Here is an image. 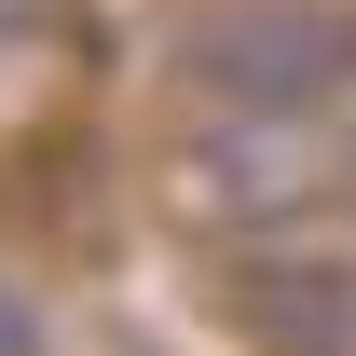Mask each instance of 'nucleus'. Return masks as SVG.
<instances>
[{
  "label": "nucleus",
  "instance_id": "nucleus-1",
  "mask_svg": "<svg viewBox=\"0 0 356 356\" xmlns=\"http://www.w3.org/2000/svg\"><path fill=\"white\" fill-rule=\"evenodd\" d=\"M165 192H178L206 233H233V247H274V233H302L315 206H343V124H302V110H220V96H206V124L178 137Z\"/></svg>",
  "mask_w": 356,
  "mask_h": 356
},
{
  "label": "nucleus",
  "instance_id": "nucleus-2",
  "mask_svg": "<svg viewBox=\"0 0 356 356\" xmlns=\"http://www.w3.org/2000/svg\"><path fill=\"white\" fill-rule=\"evenodd\" d=\"M178 83L220 96V110L356 124V0H220V14H192Z\"/></svg>",
  "mask_w": 356,
  "mask_h": 356
},
{
  "label": "nucleus",
  "instance_id": "nucleus-3",
  "mask_svg": "<svg viewBox=\"0 0 356 356\" xmlns=\"http://www.w3.org/2000/svg\"><path fill=\"white\" fill-rule=\"evenodd\" d=\"M220 315L274 356H356V247H247L220 274Z\"/></svg>",
  "mask_w": 356,
  "mask_h": 356
},
{
  "label": "nucleus",
  "instance_id": "nucleus-4",
  "mask_svg": "<svg viewBox=\"0 0 356 356\" xmlns=\"http://www.w3.org/2000/svg\"><path fill=\"white\" fill-rule=\"evenodd\" d=\"M28 343H42V315H28L14 288H0V356H28Z\"/></svg>",
  "mask_w": 356,
  "mask_h": 356
},
{
  "label": "nucleus",
  "instance_id": "nucleus-5",
  "mask_svg": "<svg viewBox=\"0 0 356 356\" xmlns=\"http://www.w3.org/2000/svg\"><path fill=\"white\" fill-rule=\"evenodd\" d=\"M343 206H356V124H343Z\"/></svg>",
  "mask_w": 356,
  "mask_h": 356
}]
</instances>
